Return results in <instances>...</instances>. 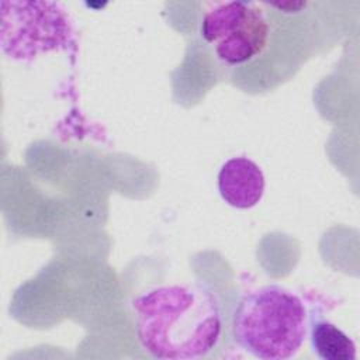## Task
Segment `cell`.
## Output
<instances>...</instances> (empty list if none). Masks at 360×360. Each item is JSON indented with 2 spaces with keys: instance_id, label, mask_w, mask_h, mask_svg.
Listing matches in <instances>:
<instances>
[{
  "instance_id": "obj_1",
  "label": "cell",
  "mask_w": 360,
  "mask_h": 360,
  "mask_svg": "<svg viewBox=\"0 0 360 360\" xmlns=\"http://www.w3.org/2000/svg\"><path fill=\"white\" fill-rule=\"evenodd\" d=\"M142 350L156 360L208 357L222 335V308L202 281L158 285L132 300Z\"/></svg>"
},
{
  "instance_id": "obj_2",
  "label": "cell",
  "mask_w": 360,
  "mask_h": 360,
  "mask_svg": "<svg viewBox=\"0 0 360 360\" xmlns=\"http://www.w3.org/2000/svg\"><path fill=\"white\" fill-rule=\"evenodd\" d=\"M309 311L294 291L267 284L245 292L232 316V338L260 360L294 357L308 338Z\"/></svg>"
},
{
  "instance_id": "obj_3",
  "label": "cell",
  "mask_w": 360,
  "mask_h": 360,
  "mask_svg": "<svg viewBox=\"0 0 360 360\" xmlns=\"http://www.w3.org/2000/svg\"><path fill=\"white\" fill-rule=\"evenodd\" d=\"M3 52L15 60H28L49 51H73L72 22L53 1H1Z\"/></svg>"
},
{
  "instance_id": "obj_4",
  "label": "cell",
  "mask_w": 360,
  "mask_h": 360,
  "mask_svg": "<svg viewBox=\"0 0 360 360\" xmlns=\"http://www.w3.org/2000/svg\"><path fill=\"white\" fill-rule=\"evenodd\" d=\"M269 31L264 13L250 1L215 4L207 10L200 25L201 38L228 66H240L262 55Z\"/></svg>"
},
{
  "instance_id": "obj_5",
  "label": "cell",
  "mask_w": 360,
  "mask_h": 360,
  "mask_svg": "<svg viewBox=\"0 0 360 360\" xmlns=\"http://www.w3.org/2000/svg\"><path fill=\"white\" fill-rule=\"evenodd\" d=\"M266 179L260 166L249 158L228 159L218 172V191L222 200L238 210L255 207L263 197Z\"/></svg>"
},
{
  "instance_id": "obj_6",
  "label": "cell",
  "mask_w": 360,
  "mask_h": 360,
  "mask_svg": "<svg viewBox=\"0 0 360 360\" xmlns=\"http://www.w3.org/2000/svg\"><path fill=\"white\" fill-rule=\"evenodd\" d=\"M308 336L312 352L322 360H356V345L335 323L309 314Z\"/></svg>"
}]
</instances>
